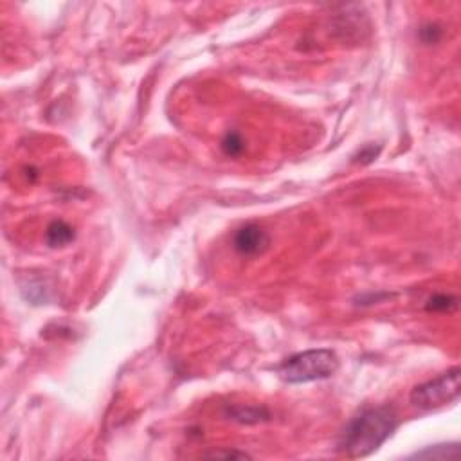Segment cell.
Wrapping results in <instances>:
<instances>
[{"instance_id": "obj_8", "label": "cell", "mask_w": 461, "mask_h": 461, "mask_svg": "<svg viewBox=\"0 0 461 461\" xmlns=\"http://www.w3.org/2000/svg\"><path fill=\"white\" fill-rule=\"evenodd\" d=\"M458 445H435V447H425L420 453L413 454L418 460H454L458 458Z\"/></svg>"}, {"instance_id": "obj_12", "label": "cell", "mask_w": 461, "mask_h": 461, "mask_svg": "<svg viewBox=\"0 0 461 461\" xmlns=\"http://www.w3.org/2000/svg\"><path fill=\"white\" fill-rule=\"evenodd\" d=\"M377 155H379V148L375 150V146H368V148H364L361 153H359V157H361L359 161L364 162V164H368V162L373 161Z\"/></svg>"}, {"instance_id": "obj_6", "label": "cell", "mask_w": 461, "mask_h": 461, "mask_svg": "<svg viewBox=\"0 0 461 461\" xmlns=\"http://www.w3.org/2000/svg\"><path fill=\"white\" fill-rule=\"evenodd\" d=\"M76 233L75 227L69 226L63 220H54L47 226L45 230V242H47L49 247L56 249V247H65L70 242H75Z\"/></svg>"}, {"instance_id": "obj_3", "label": "cell", "mask_w": 461, "mask_h": 461, "mask_svg": "<svg viewBox=\"0 0 461 461\" xmlns=\"http://www.w3.org/2000/svg\"><path fill=\"white\" fill-rule=\"evenodd\" d=\"M461 371L458 366L451 368L448 371L442 373L432 380H427L423 384H418L409 395V400L418 409H438L444 405L453 404L458 400L461 391Z\"/></svg>"}, {"instance_id": "obj_4", "label": "cell", "mask_w": 461, "mask_h": 461, "mask_svg": "<svg viewBox=\"0 0 461 461\" xmlns=\"http://www.w3.org/2000/svg\"><path fill=\"white\" fill-rule=\"evenodd\" d=\"M269 244L270 238L267 230L258 224H247V226L240 227L233 238L236 253H240L242 256H258V254L265 253Z\"/></svg>"}, {"instance_id": "obj_11", "label": "cell", "mask_w": 461, "mask_h": 461, "mask_svg": "<svg viewBox=\"0 0 461 461\" xmlns=\"http://www.w3.org/2000/svg\"><path fill=\"white\" fill-rule=\"evenodd\" d=\"M205 458H213V460H244V458H251L247 453H242V451H235V448H226V451H211V453H205Z\"/></svg>"}, {"instance_id": "obj_2", "label": "cell", "mask_w": 461, "mask_h": 461, "mask_svg": "<svg viewBox=\"0 0 461 461\" xmlns=\"http://www.w3.org/2000/svg\"><path fill=\"white\" fill-rule=\"evenodd\" d=\"M339 370L337 353L327 348L306 350L283 361L278 373L288 384H306L330 379Z\"/></svg>"}, {"instance_id": "obj_1", "label": "cell", "mask_w": 461, "mask_h": 461, "mask_svg": "<svg viewBox=\"0 0 461 461\" xmlns=\"http://www.w3.org/2000/svg\"><path fill=\"white\" fill-rule=\"evenodd\" d=\"M398 427V414L389 405L364 409L352 418L339 438V451L344 456L359 460L377 453Z\"/></svg>"}, {"instance_id": "obj_7", "label": "cell", "mask_w": 461, "mask_h": 461, "mask_svg": "<svg viewBox=\"0 0 461 461\" xmlns=\"http://www.w3.org/2000/svg\"><path fill=\"white\" fill-rule=\"evenodd\" d=\"M458 306H460V301H458L456 296H451V294H435L425 303L427 312L436 313H453L456 312Z\"/></svg>"}, {"instance_id": "obj_9", "label": "cell", "mask_w": 461, "mask_h": 461, "mask_svg": "<svg viewBox=\"0 0 461 461\" xmlns=\"http://www.w3.org/2000/svg\"><path fill=\"white\" fill-rule=\"evenodd\" d=\"M220 146H222V152L226 153L227 157H238L242 155L245 150L244 137H242L238 132H227V134L224 135Z\"/></svg>"}, {"instance_id": "obj_10", "label": "cell", "mask_w": 461, "mask_h": 461, "mask_svg": "<svg viewBox=\"0 0 461 461\" xmlns=\"http://www.w3.org/2000/svg\"><path fill=\"white\" fill-rule=\"evenodd\" d=\"M442 36H444V29H442L438 24H425V26L420 29V40L427 45L438 44Z\"/></svg>"}, {"instance_id": "obj_5", "label": "cell", "mask_w": 461, "mask_h": 461, "mask_svg": "<svg viewBox=\"0 0 461 461\" xmlns=\"http://www.w3.org/2000/svg\"><path fill=\"white\" fill-rule=\"evenodd\" d=\"M224 416L230 422L242 423V425H256V423L269 422L270 420V411L263 405H245V404H236V405H227L224 409Z\"/></svg>"}]
</instances>
